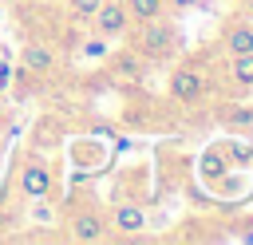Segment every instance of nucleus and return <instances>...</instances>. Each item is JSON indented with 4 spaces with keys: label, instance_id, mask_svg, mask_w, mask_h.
Listing matches in <instances>:
<instances>
[{
    "label": "nucleus",
    "instance_id": "1",
    "mask_svg": "<svg viewBox=\"0 0 253 245\" xmlns=\"http://www.w3.org/2000/svg\"><path fill=\"white\" fill-rule=\"evenodd\" d=\"M95 32L103 36V40H115V36H123L126 32V24H130V12H126V4L123 0H103L99 8H95Z\"/></svg>",
    "mask_w": 253,
    "mask_h": 245
},
{
    "label": "nucleus",
    "instance_id": "2",
    "mask_svg": "<svg viewBox=\"0 0 253 245\" xmlns=\"http://www.w3.org/2000/svg\"><path fill=\"white\" fill-rule=\"evenodd\" d=\"M47 190H51V170L40 158H28L24 170H20V194H28L32 202H40V198H47Z\"/></svg>",
    "mask_w": 253,
    "mask_h": 245
},
{
    "label": "nucleus",
    "instance_id": "3",
    "mask_svg": "<svg viewBox=\"0 0 253 245\" xmlns=\"http://www.w3.org/2000/svg\"><path fill=\"white\" fill-rule=\"evenodd\" d=\"M71 237L75 241H103L107 237V225H103V217L95 209H83V213L71 217Z\"/></svg>",
    "mask_w": 253,
    "mask_h": 245
},
{
    "label": "nucleus",
    "instance_id": "4",
    "mask_svg": "<svg viewBox=\"0 0 253 245\" xmlns=\"http://www.w3.org/2000/svg\"><path fill=\"white\" fill-rule=\"evenodd\" d=\"M170 95H174L178 103H194V99L202 95V75L190 71V67L174 71V75H170Z\"/></svg>",
    "mask_w": 253,
    "mask_h": 245
},
{
    "label": "nucleus",
    "instance_id": "5",
    "mask_svg": "<svg viewBox=\"0 0 253 245\" xmlns=\"http://www.w3.org/2000/svg\"><path fill=\"white\" fill-rule=\"evenodd\" d=\"M142 43H146L154 55H166V51L174 47V28H166V24H158V28H154V20H150V28L142 32Z\"/></svg>",
    "mask_w": 253,
    "mask_h": 245
},
{
    "label": "nucleus",
    "instance_id": "6",
    "mask_svg": "<svg viewBox=\"0 0 253 245\" xmlns=\"http://www.w3.org/2000/svg\"><path fill=\"white\" fill-rule=\"evenodd\" d=\"M142 225H146V213H142L138 205H119V209H115V229H119L123 237L138 233Z\"/></svg>",
    "mask_w": 253,
    "mask_h": 245
},
{
    "label": "nucleus",
    "instance_id": "7",
    "mask_svg": "<svg viewBox=\"0 0 253 245\" xmlns=\"http://www.w3.org/2000/svg\"><path fill=\"white\" fill-rule=\"evenodd\" d=\"M225 51H229V55L253 51V28H249V24H233V28L225 32Z\"/></svg>",
    "mask_w": 253,
    "mask_h": 245
},
{
    "label": "nucleus",
    "instance_id": "8",
    "mask_svg": "<svg viewBox=\"0 0 253 245\" xmlns=\"http://www.w3.org/2000/svg\"><path fill=\"white\" fill-rule=\"evenodd\" d=\"M24 67H32V71H51V67H55V55H51L43 43H28V47H24Z\"/></svg>",
    "mask_w": 253,
    "mask_h": 245
},
{
    "label": "nucleus",
    "instance_id": "9",
    "mask_svg": "<svg viewBox=\"0 0 253 245\" xmlns=\"http://www.w3.org/2000/svg\"><path fill=\"white\" fill-rule=\"evenodd\" d=\"M123 4H126L130 20H142V24H150V20L162 16V0H123Z\"/></svg>",
    "mask_w": 253,
    "mask_h": 245
},
{
    "label": "nucleus",
    "instance_id": "10",
    "mask_svg": "<svg viewBox=\"0 0 253 245\" xmlns=\"http://www.w3.org/2000/svg\"><path fill=\"white\" fill-rule=\"evenodd\" d=\"M233 79L241 83V87H253V51H241V55H233Z\"/></svg>",
    "mask_w": 253,
    "mask_h": 245
},
{
    "label": "nucleus",
    "instance_id": "11",
    "mask_svg": "<svg viewBox=\"0 0 253 245\" xmlns=\"http://www.w3.org/2000/svg\"><path fill=\"white\" fill-rule=\"evenodd\" d=\"M229 158H233L237 166H249V162H253V146H249V142H233V146H229Z\"/></svg>",
    "mask_w": 253,
    "mask_h": 245
},
{
    "label": "nucleus",
    "instance_id": "12",
    "mask_svg": "<svg viewBox=\"0 0 253 245\" xmlns=\"http://www.w3.org/2000/svg\"><path fill=\"white\" fill-rule=\"evenodd\" d=\"M99 4H103V0H71V12H75V16H83V20H91Z\"/></svg>",
    "mask_w": 253,
    "mask_h": 245
},
{
    "label": "nucleus",
    "instance_id": "13",
    "mask_svg": "<svg viewBox=\"0 0 253 245\" xmlns=\"http://www.w3.org/2000/svg\"><path fill=\"white\" fill-rule=\"evenodd\" d=\"M103 51H107V43H103V36H99V40H87V43H83V55H95V59H99Z\"/></svg>",
    "mask_w": 253,
    "mask_h": 245
},
{
    "label": "nucleus",
    "instance_id": "14",
    "mask_svg": "<svg viewBox=\"0 0 253 245\" xmlns=\"http://www.w3.org/2000/svg\"><path fill=\"white\" fill-rule=\"evenodd\" d=\"M162 4H170V8H198L202 0H162Z\"/></svg>",
    "mask_w": 253,
    "mask_h": 245
},
{
    "label": "nucleus",
    "instance_id": "15",
    "mask_svg": "<svg viewBox=\"0 0 253 245\" xmlns=\"http://www.w3.org/2000/svg\"><path fill=\"white\" fill-rule=\"evenodd\" d=\"M8 83H12V71H8V67H4V63H0V91H4V87H8Z\"/></svg>",
    "mask_w": 253,
    "mask_h": 245
},
{
    "label": "nucleus",
    "instance_id": "16",
    "mask_svg": "<svg viewBox=\"0 0 253 245\" xmlns=\"http://www.w3.org/2000/svg\"><path fill=\"white\" fill-rule=\"evenodd\" d=\"M0 119H4V91H0Z\"/></svg>",
    "mask_w": 253,
    "mask_h": 245
}]
</instances>
